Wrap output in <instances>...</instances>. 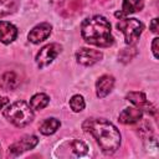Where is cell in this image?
I'll return each instance as SVG.
<instances>
[{
    "instance_id": "cell-17",
    "label": "cell",
    "mask_w": 159,
    "mask_h": 159,
    "mask_svg": "<svg viewBox=\"0 0 159 159\" xmlns=\"http://www.w3.org/2000/svg\"><path fill=\"white\" fill-rule=\"evenodd\" d=\"M19 7V0H0V17L10 15Z\"/></svg>"
},
{
    "instance_id": "cell-24",
    "label": "cell",
    "mask_w": 159,
    "mask_h": 159,
    "mask_svg": "<svg viewBox=\"0 0 159 159\" xmlns=\"http://www.w3.org/2000/svg\"><path fill=\"white\" fill-rule=\"evenodd\" d=\"M7 102H9V101H7V98H5V97H1V96H0V109H2V108H4V106H5V104H7Z\"/></svg>"
},
{
    "instance_id": "cell-6",
    "label": "cell",
    "mask_w": 159,
    "mask_h": 159,
    "mask_svg": "<svg viewBox=\"0 0 159 159\" xmlns=\"http://www.w3.org/2000/svg\"><path fill=\"white\" fill-rule=\"evenodd\" d=\"M37 143H39V139L36 135H25L20 140L15 142L14 144H11L9 147V154L16 157V155H19L26 150L35 148L37 145Z\"/></svg>"
},
{
    "instance_id": "cell-2",
    "label": "cell",
    "mask_w": 159,
    "mask_h": 159,
    "mask_svg": "<svg viewBox=\"0 0 159 159\" xmlns=\"http://www.w3.org/2000/svg\"><path fill=\"white\" fill-rule=\"evenodd\" d=\"M81 35L87 43L99 47H109L114 42L111 34V24L101 15H94L83 20L81 25Z\"/></svg>"
},
{
    "instance_id": "cell-23",
    "label": "cell",
    "mask_w": 159,
    "mask_h": 159,
    "mask_svg": "<svg viewBox=\"0 0 159 159\" xmlns=\"http://www.w3.org/2000/svg\"><path fill=\"white\" fill-rule=\"evenodd\" d=\"M149 26H150V30H152L154 34H157V32L159 31V20H158L157 17H155V19H153Z\"/></svg>"
},
{
    "instance_id": "cell-9",
    "label": "cell",
    "mask_w": 159,
    "mask_h": 159,
    "mask_svg": "<svg viewBox=\"0 0 159 159\" xmlns=\"http://www.w3.org/2000/svg\"><path fill=\"white\" fill-rule=\"evenodd\" d=\"M125 98L132 104H134L135 107L140 108L142 111H145L149 114H155L157 113L155 107L147 101V97H145V94L143 92H129Z\"/></svg>"
},
{
    "instance_id": "cell-13",
    "label": "cell",
    "mask_w": 159,
    "mask_h": 159,
    "mask_svg": "<svg viewBox=\"0 0 159 159\" xmlns=\"http://www.w3.org/2000/svg\"><path fill=\"white\" fill-rule=\"evenodd\" d=\"M17 37V29L7 21H0V42L7 45Z\"/></svg>"
},
{
    "instance_id": "cell-1",
    "label": "cell",
    "mask_w": 159,
    "mask_h": 159,
    "mask_svg": "<svg viewBox=\"0 0 159 159\" xmlns=\"http://www.w3.org/2000/svg\"><path fill=\"white\" fill-rule=\"evenodd\" d=\"M84 132L92 134L104 154H113L120 145V133L104 118H89L82 124Z\"/></svg>"
},
{
    "instance_id": "cell-12",
    "label": "cell",
    "mask_w": 159,
    "mask_h": 159,
    "mask_svg": "<svg viewBox=\"0 0 159 159\" xmlns=\"http://www.w3.org/2000/svg\"><path fill=\"white\" fill-rule=\"evenodd\" d=\"M143 116V111L138 107H128L125 109H123L119 113V122L123 124H134L138 120H140Z\"/></svg>"
},
{
    "instance_id": "cell-19",
    "label": "cell",
    "mask_w": 159,
    "mask_h": 159,
    "mask_svg": "<svg viewBox=\"0 0 159 159\" xmlns=\"http://www.w3.org/2000/svg\"><path fill=\"white\" fill-rule=\"evenodd\" d=\"M86 103H84V99L81 94H75L72 96V98L70 99V107L73 112H81L83 111Z\"/></svg>"
},
{
    "instance_id": "cell-21",
    "label": "cell",
    "mask_w": 159,
    "mask_h": 159,
    "mask_svg": "<svg viewBox=\"0 0 159 159\" xmlns=\"http://www.w3.org/2000/svg\"><path fill=\"white\" fill-rule=\"evenodd\" d=\"M70 147H71L72 152H73L76 155H83V154L87 153V149H88L87 144H86L84 142H82V140H73V142L70 144Z\"/></svg>"
},
{
    "instance_id": "cell-15",
    "label": "cell",
    "mask_w": 159,
    "mask_h": 159,
    "mask_svg": "<svg viewBox=\"0 0 159 159\" xmlns=\"http://www.w3.org/2000/svg\"><path fill=\"white\" fill-rule=\"evenodd\" d=\"M60 125H61V122L58 119H56V118H47V119H45L42 122V124L40 125L39 130L43 135H51V134H53L60 128Z\"/></svg>"
},
{
    "instance_id": "cell-3",
    "label": "cell",
    "mask_w": 159,
    "mask_h": 159,
    "mask_svg": "<svg viewBox=\"0 0 159 159\" xmlns=\"http://www.w3.org/2000/svg\"><path fill=\"white\" fill-rule=\"evenodd\" d=\"M4 117L17 128L26 127L34 119V112L30 104L24 101H16L4 109Z\"/></svg>"
},
{
    "instance_id": "cell-16",
    "label": "cell",
    "mask_w": 159,
    "mask_h": 159,
    "mask_svg": "<svg viewBox=\"0 0 159 159\" xmlns=\"http://www.w3.org/2000/svg\"><path fill=\"white\" fill-rule=\"evenodd\" d=\"M50 102V97L45 93H36L31 97L30 99V106L32 109L35 111H40L42 108H45Z\"/></svg>"
},
{
    "instance_id": "cell-14",
    "label": "cell",
    "mask_w": 159,
    "mask_h": 159,
    "mask_svg": "<svg viewBox=\"0 0 159 159\" xmlns=\"http://www.w3.org/2000/svg\"><path fill=\"white\" fill-rule=\"evenodd\" d=\"M143 7H144V1L143 0H123L122 11H117L114 15L119 19H123L125 15L140 11Z\"/></svg>"
},
{
    "instance_id": "cell-5",
    "label": "cell",
    "mask_w": 159,
    "mask_h": 159,
    "mask_svg": "<svg viewBox=\"0 0 159 159\" xmlns=\"http://www.w3.org/2000/svg\"><path fill=\"white\" fill-rule=\"evenodd\" d=\"M62 46L60 43H48L46 46H43L36 55V63L40 68H43L46 66H48L61 52Z\"/></svg>"
},
{
    "instance_id": "cell-4",
    "label": "cell",
    "mask_w": 159,
    "mask_h": 159,
    "mask_svg": "<svg viewBox=\"0 0 159 159\" xmlns=\"http://www.w3.org/2000/svg\"><path fill=\"white\" fill-rule=\"evenodd\" d=\"M117 29L123 32L127 45H134L137 40L140 37L144 30V25L137 19L123 17L119 19V21L117 22Z\"/></svg>"
},
{
    "instance_id": "cell-20",
    "label": "cell",
    "mask_w": 159,
    "mask_h": 159,
    "mask_svg": "<svg viewBox=\"0 0 159 159\" xmlns=\"http://www.w3.org/2000/svg\"><path fill=\"white\" fill-rule=\"evenodd\" d=\"M137 52H138V51H137L135 47H127V48L120 50V52H119V55H118V58H119L120 62L127 63V62H129V61L137 55Z\"/></svg>"
},
{
    "instance_id": "cell-22",
    "label": "cell",
    "mask_w": 159,
    "mask_h": 159,
    "mask_svg": "<svg viewBox=\"0 0 159 159\" xmlns=\"http://www.w3.org/2000/svg\"><path fill=\"white\" fill-rule=\"evenodd\" d=\"M158 43H159V39L155 37L153 40V42H152V51H153V55H154L155 58L159 57V53H158Z\"/></svg>"
},
{
    "instance_id": "cell-11",
    "label": "cell",
    "mask_w": 159,
    "mask_h": 159,
    "mask_svg": "<svg viewBox=\"0 0 159 159\" xmlns=\"http://www.w3.org/2000/svg\"><path fill=\"white\" fill-rule=\"evenodd\" d=\"M114 86V77L111 75L101 76L96 82V94L99 98H104L109 92L113 89Z\"/></svg>"
},
{
    "instance_id": "cell-10",
    "label": "cell",
    "mask_w": 159,
    "mask_h": 159,
    "mask_svg": "<svg viewBox=\"0 0 159 159\" xmlns=\"http://www.w3.org/2000/svg\"><path fill=\"white\" fill-rule=\"evenodd\" d=\"M52 26L48 22H41L36 25L30 32H29V41L32 43H40L43 40H46L51 34Z\"/></svg>"
},
{
    "instance_id": "cell-25",
    "label": "cell",
    "mask_w": 159,
    "mask_h": 159,
    "mask_svg": "<svg viewBox=\"0 0 159 159\" xmlns=\"http://www.w3.org/2000/svg\"><path fill=\"white\" fill-rule=\"evenodd\" d=\"M106 1H109V0H99V2H106Z\"/></svg>"
},
{
    "instance_id": "cell-8",
    "label": "cell",
    "mask_w": 159,
    "mask_h": 159,
    "mask_svg": "<svg viewBox=\"0 0 159 159\" xmlns=\"http://www.w3.org/2000/svg\"><path fill=\"white\" fill-rule=\"evenodd\" d=\"M87 0H62L58 4V12L63 17H72L78 15Z\"/></svg>"
},
{
    "instance_id": "cell-18",
    "label": "cell",
    "mask_w": 159,
    "mask_h": 159,
    "mask_svg": "<svg viewBox=\"0 0 159 159\" xmlns=\"http://www.w3.org/2000/svg\"><path fill=\"white\" fill-rule=\"evenodd\" d=\"M1 82H2V86L5 88H7V89H14L17 86V83H19L17 77H16V75L14 72L4 73L2 77H1Z\"/></svg>"
},
{
    "instance_id": "cell-7",
    "label": "cell",
    "mask_w": 159,
    "mask_h": 159,
    "mask_svg": "<svg viewBox=\"0 0 159 159\" xmlns=\"http://www.w3.org/2000/svg\"><path fill=\"white\" fill-rule=\"evenodd\" d=\"M103 57V53L98 50H92L87 47H82L76 52V60L78 63L83 66H92L101 61Z\"/></svg>"
}]
</instances>
